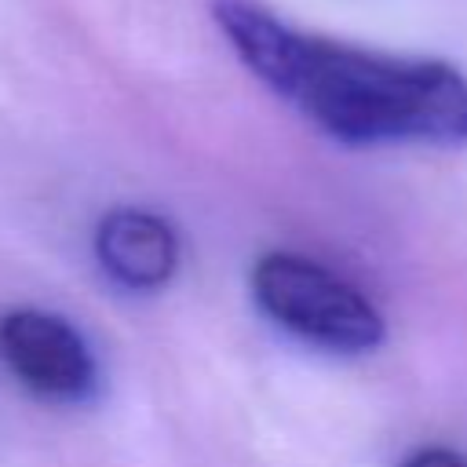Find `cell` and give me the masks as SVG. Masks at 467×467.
I'll list each match as a JSON object with an SVG mask.
<instances>
[{
    "instance_id": "obj_1",
    "label": "cell",
    "mask_w": 467,
    "mask_h": 467,
    "mask_svg": "<svg viewBox=\"0 0 467 467\" xmlns=\"http://www.w3.org/2000/svg\"><path fill=\"white\" fill-rule=\"evenodd\" d=\"M212 18L252 77L336 142H467V77L449 62L325 40L255 0H212Z\"/></svg>"
},
{
    "instance_id": "obj_2",
    "label": "cell",
    "mask_w": 467,
    "mask_h": 467,
    "mask_svg": "<svg viewBox=\"0 0 467 467\" xmlns=\"http://www.w3.org/2000/svg\"><path fill=\"white\" fill-rule=\"evenodd\" d=\"M252 296L266 317L325 350L365 354L387 336L383 314L361 288L296 252L263 255L252 270Z\"/></svg>"
},
{
    "instance_id": "obj_3",
    "label": "cell",
    "mask_w": 467,
    "mask_h": 467,
    "mask_svg": "<svg viewBox=\"0 0 467 467\" xmlns=\"http://www.w3.org/2000/svg\"><path fill=\"white\" fill-rule=\"evenodd\" d=\"M0 361L11 376L47 401H88L99 387V365L84 336L58 314L11 310L0 317Z\"/></svg>"
},
{
    "instance_id": "obj_4",
    "label": "cell",
    "mask_w": 467,
    "mask_h": 467,
    "mask_svg": "<svg viewBox=\"0 0 467 467\" xmlns=\"http://www.w3.org/2000/svg\"><path fill=\"white\" fill-rule=\"evenodd\" d=\"M95 255L117 285L153 292L168 285L179 266V237L153 212L113 208L95 226Z\"/></svg>"
},
{
    "instance_id": "obj_5",
    "label": "cell",
    "mask_w": 467,
    "mask_h": 467,
    "mask_svg": "<svg viewBox=\"0 0 467 467\" xmlns=\"http://www.w3.org/2000/svg\"><path fill=\"white\" fill-rule=\"evenodd\" d=\"M401 467H467V460L452 449H441V445H431V449H420L412 452Z\"/></svg>"
}]
</instances>
